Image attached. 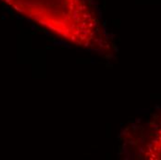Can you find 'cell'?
I'll return each instance as SVG.
<instances>
[{
	"label": "cell",
	"instance_id": "obj_1",
	"mask_svg": "<svg viewBox=\"0 0 161 160\" xmlns=\"http://www.w3.org/2000/svg\"><path fill=\"white\" fill-rule=\"evenodd\" d=\"M57 37L88 50L110 51V43L89 0H1Z\"/></svg>",
	"mask_w": 161,
	"mask_h": 160
},
{
	"label": "cell",
	"instance_id": "obj_2",
	"mask_svg": "<svg viewBox=\"0 0 161 160\" xmlns=\"http://www.w3.org/2000/svg\"><path fill=\"white\" fill-rule=\"evenodd\" d=\"M143 157L148 160H161V123L144 146Z\"/></svg>",
	"mask_w": 161,
	"mask_h": 160
}]
</instances>
